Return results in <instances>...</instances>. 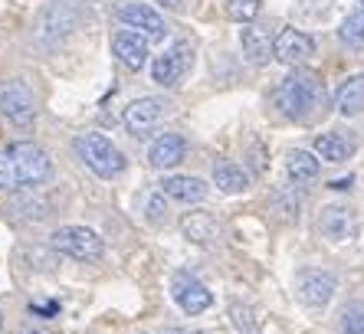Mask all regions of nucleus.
<instances>
[{"label":"nucleus","mask_w":364,"mask_h":334,"mask_svg":"<svg viewBox=\"0 0 364 334\" xmlns=\"http://www.w3.org/2000/svg\"><path fill=\"white\" fill-rule=\"evenodd\" d=\"M53 174L50 154L33 141H14L0 148V187L4 190H26L43 184Z\"/></svg>","instance_id":"1"},{"label":"nucleus","mask_w":364,"mask_h":334,"mask_svg":"<svg viewBox=\"0 0 364 334\" xmlns=\"http://www.w3.org/2000/svg\"><path fill=\"white\" fill-rule=\"evenodd\" d=\"M322 95H325L322 79L315 72H309V69H296V72H289L279 82L272 102H276V109L286 118L302 122V118H309L315 112V105L322 102Z\"/></svg>","instance_id":"2"},{"label":"nucleus","mask_w":364,"mask_h":334,"mask_svg":"<svg viewBox=\"0 0 364 334\" xmlns=\"http://www.w3.org/2000/svg\"><path fill=\"white\" fill-rule=\"evenodd\" d=\"M73 148H76V154L85 161V167H92L99 177H119L122 171H125V154L99 131L79 134L76 141H73Z\"/></svg>","instance_id":"3"},{"label":"nucleus","mask_w":364,"mask_h":334,"mask_svg":"<svg viewBox=\"0 0 364 334\" xmlns=\"http://www.w3.org/2000/svg\"><path fill=\"white\" fill-rule=\"evenodd\" d=\"M53 249L69 256V259H79V262H95L102 259V236L89 226H60L56 233H53Z\"/></svg>","instance_id":"4"},{"label":"nucleus","mask_w":364,"mask_h":334,"mask_svg":"<svg viewBox=\"0 0 364 334\" xmlns=\"http://www.w3.org/2000/svg\"><path fill=\"white\" fill-rule=\"evenodd\" d=\"M0 112L7 115L10 125L33 128L36 99H33V92H30V85L20 82V79H7V82H0Z\"/></svg>","instance_id":"5"},{"label":"nucleus","mask_w":364,"mask_h":334,"mask_svg":"<svg viewBox=\"0 0 364 334\" xmlns=\"http://www.w3.org/2000/svg\"><path fill=\"white\" fill-rule=\"evenodd\" d=\"M191 63H194V46H191L187 40L171 43V50L161 53V56L154 59L151 79H154L158 85H164V89H174V85H178L181 79L187 75Z\"/></svg>","instance_id":"6"},{"label":"nucleus","mask_w":364,"mask_h":334,"mask_svg":"<svg viewBox=\"0 0 364 334\" xmlns=\"http://www.w3.org/2000/svg\"><path fill=\"white\" fill-rule=\"evenodd\" d=\"M171 295H174V301H178V308L187 311V315H200V311H207L213 305L210 289H207L200 279L187 276V272H178V276H174V282H171Z\"/></svg>","instance_id":"7"},{"label":"nucleus","mask_w":364,"mask_h":334,"mask_svg":"<svg viewBox=\"0 0 364 334\" xmlns=\"http://www.w3.org/2000/svg\"><path fill=\"white\" fill-rule=\"evenodd\" d=\"M315 53V43L309 33H302V30H296V26H286V30H279V36H276V59L279 63H286V66H302L305 59Z\"/></svg>","instance_id":"8"},{"label":"nucleus","mask_w":364,"mask_h":334,"mask_svg":"<svg viewBox=\"0 0 364 334\" xmlns=\"http://www.w3.org/2000/svg\"><path fill=\"white\" fill-rule=\"evenodd\" d=\"M296 289H299V298L312 308H325L335 295V279L322 269H309V272H299L296 279Z\"/></svg>","instance_id":"9"},{"label":"nucleus","mask_w":364,"mask_h":334,"mask_svg":"<svg viewBox=\"0 0 364 334\" xmlns=\"http://www.w3.org/2000/svg\"><path fill=\"white\" fill-rule=\"evenodd\" d=\"M119 17L125 26H135L138 33L148 36V40H164V33H168L161 14L154 7H148V4H125V7L119 10Z\"/></svg>","instance_id":"10"},{"label":"nucleus","mask_w":364,"mask_h":334,"mask_svg":"<svg viewBox=\"0 0 364 334\" xmlns=\"http://www.w3.org/2000/svg\"><path fill=\"white\" fill-rule=\"evenodd\" d=\"M148 36H141L138 30H122V33L112 36V53H115V59H119L122 66L128 69H141L144 63H148Z\"/></svg>","instance_id":"11"},{"label":"nucleus","mask_w":364,"mask_h":334,"mask_svg":"<svg viewBox=\"0 0 364 334\" xmlns=\"http://www.w3.org/2000/svg\"><path fill=\"white\" fill-rule=\"evenodd\" d=\"M164 112V102L154 99V95H144V99H135L132 105L125 109V115H122V122H125V128L132 134H144L148 128L158 125V118H161Z\"/></svg>","instance_id":"12"},{"label":"nucleus","mask_w":364,"mask_h":334,"mask_svg":"<svg viewBox=\"0 0 364 334\" xmlns=\"http://www.w3.org/2000/svg\"><path fill=\"white\" fill-rule=\"evenodd\" d=\"M240 46H243V56L250 59L253 66H266L269 59H276V40L266 33L263 26H243Z\"/></svg>","instance_id":"13"},{"label":"nucleus","mask_w":364,"mask_h":334,"mask_svg":"<svg viewBox=\"0 0 364 334\" xmlns=\"http://www.w3.org/2000/svg\"><path fill=\"white\" fill-rule=\"evenodd\" d=\"M184 154H187V144L181 134H161V138L151 144V151H148V161H151V167H158V171H168V167H178L181 161H184Z\"/></svg>","instance_id":"14"},{"label":"nucleus","mask_w":364,"mask_h":334,"mask_svg":"<svg viewBox=\"0 0 364 334\" xmlns=\"http://www.w3.org/2000/svg\"><path fill=\"white\" fill-rule=\"evenodd\" d=\"M322 233L328 236L331 242H341V239H348V236H355V230H358V220H355V213L348 207H325V213H322Z\"/></svg>","instance_id":"15"},{"label":"nucleus","mask_w":364,"mask_h":334,"mask_svg":"<svg viewBox=\"0 0 364 334\" xmlns=\"http://www.w3.org/2000/svg\"><path fill=\"white\" fill-rule=\"evenodd\" d=\"M181 233L187 236L191 242H197V246H213L217 242V236H220V226H217V220L210 217V213H187L184 220H181Z\"/></svg>","instance_id":"16"},{"label":"nucleus","mask_w":364,"mask_h":334,"mask_svg":"<svg viewBox=\"0 0 364 334\" xmlns=\"http://www.w3.org/2000/svg\"><path fill=\"white\" fill-rule=\"evenodd\" d=\"M335 109L348 118L361 115L364 112V72H358V75H351V79L341 82V89L335 92Z\"/></svg>","instance_id":"17"},{"label":"nucleus","mask_w":364,"mask_h":334,"mask_svg":"<svg viewBox=\"0 0 364 334\" xmlns=\"http://www.w3.org/2000/svg\"><path fill=\"white\" fill-rule=\"evenodd\" d=\"M164 197L171 200H181V203H200L207 197V184L200 177H168L161 184Z\"/></svg>","instance_id":"18"},{"label":"nucleus","mask_w":364,"mask_h":334,"mask_svg":"<svg viewBox=\"0 0 364 334\" xmlns=\"http://www.w3.org/2000/svg\"><path fill=\"white\" fill-rule=\"evenodd\" d=\"M315 154L331 161V164H341V161H348L355 154V141L345 138V134H338V131H325L315 138Z\"/></svg>","instance_id":"19"},{"label":"nucleus","mask_w":364,"mask_h":334,"mask_svg":"<svg viewBox=\"0 0 364 334\" xmlns=\"http://www.w3.org/2000/svg\"><path fill=\"white\" fill-rule=\"evenodd\" d=\"M213 184L220 187L223 193H243L250 187V174L240 164H233V161H223V164L213 167Z\"/></svg>","instance_id":"20"},{"label":"nucleus","mask_w":364,"mask_h":334,"mask_svg":"<svg viewBox=\"0 0 364 334\" xmlns=\"http://www.w3.org/2000/svg\"><path fill=\"white\" fill-rule=\"evenodd\" d=\"M318 167H322V161H318V154H312V151H292L286 161V171L296 184L315 181V177H318Z\"/></svg>","instance_id":"21"},{"label":"nucleus","mask_w":364,"mask_h":334,"mask_svg":"<svg viewBox=\"0 0 364 334\" xmlns=\"http://www.w3.org/2000/svg\"><path fill=\"white\" fill-rule=\"evenodd\" d=\"M338 36L348 43V46H364V4L358 10H351L345 17V23H341V30H338Z\"/></svg>","instance_id":"22"},{"label":"nucleus","mask_w":364,"mask_h":334,"mask_svg":"<svg viewBox=\"0 0 364 334\" xmlns=\"http://www.w3.org/2000/svg\"><path fill=\"white\" fill-rule=\"evenodd\" d=\"M227 14L237 23H250L259 14V0H227Z\"/></svg>","instance_id":"23"},{"label":"nucleus","mask_w":364,"mask_h":334,"mask_svg":"<svg viewBox=\"0 0 364 334\" xmlns=\"http://www.w3.org/2000/svg\"><path fill=\"white\" fill-rule=\"evenodd\" d=\"M345 334H364V311L345 315Z\"/></svg>","instance_id":"24"},{"label":"nucleus","mask_w":364,"mask_h":334,"mask_svg":"<svg viewBox=\"0 0 364 334\" xmlns=\"http://www.w3.org/2000/svg\"><path fill=\"white\" fill-rule=\"evenodd\" d=\"M161 197H164V190L161 193H151V197H148V220H151V223H158V220H161Z\"/></svg>","instance_id":"25"},{"label":"nucleus","mask_w":364,"mask_h":334,"mask_svg":"<svg viewBox=\"0 0 364 334\" xmlns=\"http://www.w3.org/2000/svg\"><path fill=\"white\" fill-rule=\"evenodd\" d=\"M30 311L40 318H56L60 315V305H56V301H46V305H30Z\"/></svg>","instance_id":"26"},{"label":"nucleus","mask_w":364,"mask_h":334,"mask_svg":"<svg viewBox=\"0 0 364 334\" xmlns=\"http://www.w3.org/2000/svg\"><path fill=\"white\" fill-rule=\"evenodd\" d=\"M351 187V177H338V181H331V190H348Z\"/></svg>","instance_id":"27"},{"label":"nucleus","mask_w":364,"mask_h":334,"mask_svg":"<svg viewBox=\"0 0 364 334\" xmlns=\"http://www.w3.org/2000/svg\"><path fill=\"white\" fill-rule=\"evenodd\" d=\"M158 4H161V7H168V10H181V7H184V0H158Z\"/></svg>","instance_id":"28"},{"label":"nucleus","mask_w":364,"mask_h":334,"mask_svg":"<svg viewBox=\"0 0 364 334\" xmlns=\"http://www.w3.org/2000/svg\"><path fill=\"white\" fill-rule=\"evenodd\" d=\"M171 334H200V331H187V328H178V331H171Z\"/></svg>","instance_id":"29"},{"label":"nucleus","mask_w":364,"mask_h":334,"mask_svg":"<svg viewBox=\"0 0 364 334\" xmlns=\"http://www.w3.org/2000/svg\"><path fill=\"white\" fill-rule=\"evenodd\" d=\"M26 334H53V331H26Z\"/></svg>","instance_id":"30"},{"label":"nucleus","mask_w":364,"mask_h":334,"mask_svg":"<svg viewBox=\"0 0 364 334\" xmlns=\"http://www.w3.org/2000/svg\"><path fill=\"white\" fill-rule=\"evenodd\" d=\"M0 331H4V315H0Z\"/></svg>","instance_id":"31"},{"label":"nucleus","mask_w":364,"mask_h":334,"mask_svg":"<svg viewBox=\"0 0 364 334\" xmlns=\"http://www.w3.org/2000/svg\"><path fill=\"white\" fill-rule=\"evenodd\" d=\"M361 4H364V0H361Z\"/></svg>","instance_id":"32"}]
</instances>
